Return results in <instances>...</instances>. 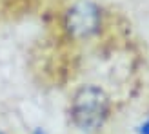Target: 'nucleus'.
<instances>
[{"mask_svg":"<svg viewBox=\"0 0 149 134\" xmlns=\"http://www.w3.org/2000/svg\"><path fill=\"white\" fill-rule=\"evenodd\" d=\"M33 134H46V132H44V131H42V129H36V131H35V132H33Z\"/></svg>","mask_w":149,"mask_h":134,"instance_id":"obj_4","label":"nucleus"},{"mask_svg":"<svg viewBox=\"0 0 149 134\" xmlns=\"http://www.w3.org/2000/svg\"><path fill=\"white\" fill-rule=\"evenodd\" d=\"M109 114V98L100 87L84 85L78 89L71 103L73 123L84 132L100 129Z\"/></svg>","mask_w":149,"mask_h":134,"instance_id":"obj_1","label":"nucleus"},{"mask_svg":"<svg viewBox=\"0 0 149 134\" xmlns=\"http://www.w3.org/2000/svg\"><path fill=\"white\" fill-rule=\"evenodd\" d=\"M138 132H140V134H149V118H147V120H146L142 125H140Z\"/></svg>","mask_w":149,"mask_h":134,"instance_id":"obj_3","label":"nucleus"},{"mask_svg":"<svg viewBox=\"0 0 149 134\" xmlns=\"http://www.w3.org/2000/svg\"><path fill=\"white\" fill-rule=\"evenodd\" d=\"M0 134H2V132H0Z\"/></svg>","mask_w":149,"mask_h":134,"instance_id":"obj_5","label":"nucleus"},{"mask_svg":"<svg viewBox=\"0 0 149 134\" xmlns=\"http://www.w3.org/2000/svg\"><path fill=\"white\" fill-rule=\"evenodd\" d=\"M100 22L102 17L98 6L89 0L77 2L65 13V27L73 36H78V38L95 35L100 29Z\"/></svg>","mask_w":149,"mask_h":134,"instance_id":"obj_2","label":"nucleus"}]
</instances>
